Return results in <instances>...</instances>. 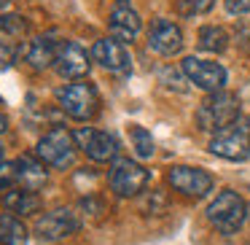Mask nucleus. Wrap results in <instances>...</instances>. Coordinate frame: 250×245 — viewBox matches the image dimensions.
<instances>
[{"instance_id": "1", "label": "nucleus", "mask_w": 250, "mask_h": 245, "mask_svg": "<svg viewBox=\"0 0 250 245\" xmlns=\"http://www.w3.org/2000/svg\"><path fill=\"white\" fill-rule=\"evenodd\" d=\"M237 119H239V97L234 92H226V89L207 94L196 108V127L202 132H212V135Z\"/></svg>"}, {"instance_id": "2", "label": "nucleus", "mask_w": 250, "mask_h": 245, "mask_svg": "<svg viewBox=\"0 0 250 245\" xmlns=\"http://www.w3.org/2000/svg\"><path fill=\"white\" fill-rule=\"evenodd\" d=\"M207 221L221 234H237L239 226L248 221V205L237 191L226 189L207 205Z\"/></svg>"}, {"instance_id": "3", "label": "nucleus", "mask_w": 250, "mask_h": 245, "mask_svg": "<svg viewBox=\"0 0 250 245\" xmlns=\"http://www.w3.org/2000/svg\"><path fill=\"white\" fill-rule=\"evenodd\" d=\"M210 151L229 162H245L250 156V121L237 119L229 127L218 130L210 140Z\"/></svg>"}, {"instance_id": "4", "label": "nucleus", "mask_w": 250, "mask_h": 245, "mask_svg": "<svg viewBox=\"0 0 250 245\" xmlns=\"http://www.w3.org/2000/svg\"><path fill=\"white\" fill-rule=\"evenodd\" d=\"M57 100H60V108L76 121H89V119H94L97 111H100V94H97V89L86 81L67 84L65 89L57 92Z\"/></svg>"}, {"instance_id": "5", "label": "nucleus", "mask_w": 250, "mask_h": 245, "mask_svg": "<svg viewBox=\"0 0 250 245\" xmlns=\"http://www.w3.org/2000/svg\"><path fill=\"white\" fill-rule=\"evenodd\" d=\"M76 135H70L67 130H62V127H57V130L46 132L43 137L38 140V148H35V154H38V159L43 164H49V167H57V170H65L73 164V159H76Z\"/></svg>"}, {"instance_id": "6", "label": "nucleus", "mask_w": 250, "mask_h": 245, "mask_svg": "<svg viewBox=\"0 0 250 245\" xmlns=\"http://www.w3.org/2000/svg\"><path fill=\"white\" fill-rule=\"evenodd\" d=\"M148 178H151L148 170L143 164H137L135 159H126V156L116 159L108 173V183L119 197H137L148 186Z\"/></svg>"}, {"instance_id": "7", "label": "nucleus", "mask_w": 250, "mask_h": 245, "mask_svg": "<svg viewBox=\"0 0 250 245\" xmlns=\"http://www.w3.org/2000/svg\"><path fill=\"white\" fill-rule=\"evenodd\" d=\"M183 73L194 87H199L202 92L215 94L226 87V67L210 60H199V57H186L183 60Z\"/></svg>"}, {"instance_id": "8", "label": "nucleus", "mask_w": 250, "mask_h": 245, "mask_svg": "<svg viewBox=\"0 0 250 245\" xmlns=\"http://www.w3.org/2000/svg\"><path fill=\"white\" fill-rule=\"evenodd\" d=\"M76 143L86 151V156L92 162H116L119 159V140L110 132L94 130V127H81L76 132Z\"/></svg>"}, {"instance_id": "9", "label": "nucleus", "mask_w": 250, "mask_h": 245, "mask_svg": "<svg viewBox=\"0 0 250 245\" xmlns=\"http://www.w3.org/2000/svg\"><path fill=\"white\" fill-rule=\"evenodd\" d=\"M167 180L175 191L186 197H205L212 191V175L207 170H199V167H186V164H178V167H169L167 173Z\"/></svg>"}, {"instance_id": "10", "label": "nucleus", "mask_w": 250, "mask_h": 245, "mask_svg": "<svg viewBox=\"0 0 250 245\" xmlns=\"http://www.w3.org/2000/svg\"><path fill=\"white\" fill-rule=\"evenodd\" d=\"M78 226H81V221H78V216L70 207H54V210H49L46 216L38 218L35 234L41 240H62V237L76 234Z\"/></svg>"}, {"instance_id": "11", "label": "nucleus", "mask_w": 250, "mask_h": 245, "mask_svg": "<svg viewBox=\"0 0 250 245\" xmlns=\"http://www.w3.org/2000/svg\"><path fill=\"white\" fill-rule=\"evenodd\" d=\"M108 27H110V38L121 41V44L135 41V35L143 27V19L137 14V8L132 6V0H116L113 8H110Z\"/></svg>"}, {"instance_id": "12", "label": "nucleus", "mask_w": 250, "mask_h": 245, "mask_svg": "<svg viewBox=\"0 0 250 245\" xmlns=\"http://www.w3.org/2000/svg\"><path fill=\"white\" fill-rule=\"evenodd\" d=\"M92 60L97 65H103L105 70L110 73H129L132 70V57L126 51V46L116 38H100L97 44L92 46Z\"/></svg>"}, {"instance_id": "13", "label": "nucleus", "mask_w": 250, "mask_h": 245, "mask_svg": "<svg viewBox=\"0 0 250 245\" xmlns=\"http://www.w3.org/2000/svg\"><path fill=\"white\" fill-rule=\"evenodd\" d=\"M57 73L62 78H70V81H78L89 73V54L76 44V41H62L60 49H57Z\"/></svg>"}, {"instance_id": "14", "label": "nucleus", "mask_w": 250, "mask_h": 245, "mask_svg": "<svg viewBox=\"0 0 250 245\" xmlns=\"http://www.w3.org/2000/svg\"><path fill=\"white\" fill-rule=\"evenodd\" d=\"M148 46L162 57H172L183 49V33L169 19H153L151 30H148Z\"/></svg>"}, {"instance_id": "15", "label": "nucleus", "mask_w": 250, "mask_h": 245, "mask_svg": "<svg viewBox=\"0 0 250 245\" xmlns=\"http://www.w3.org/2000/svg\"><path fill=\"white\" fill-rule=\"evenodd\" d=\"M17 173H19V186L27 189V191H38L41 186L49 180L46 164L41 162L38 156H30V154H24V156L17 159Z\"/></svg>"}, {"instance_id": "16", "label": "nucleus", "mask_w": 250, "mask_h": 245, "mask_svg": "<svg viewBox=\"0 0 250 245\" xmlns=\"http://www.w3.org/2000/svg\"><path fill=\"white\" fill-rule=\"evenodd\" d=\"M57 49H60V44H54L51 38H33L27 44L24 57H27V62L35 70H46V67H51L57 62Z\"/></svg>"}, {"instance_id": "17", "label": "nucleus", "mask_w": 250, "mask_h": 245, "mask_svg": "<svg viewBox=\"0 0 250 245\" xmlns=\"http://www.w3.org/2000/svg\"><path fill=\"white\" fill-rule=\"evenodd\" d=\"M3 207L8 213H22V216H27V213H35L41 207V200L35 191H27L22 186H17V189L3 194Z\"/></svg>"}, {"instance_id": "18", "label": "nucleus", "mask_w": 250, "mask_h": 245, "mask_svg": "<svg viewBox=\"0 0 250 245\" xmlns=\"http://www.w3.org/2000/svg\"><path fill=\"white\" fill-rule=\"evenodd\" d=\"M0 245H27V226L14 213L0 216Z\"/></svg>"}, {"instance_id": "19", "label": "nucleus", "mask_w": 250, "mask_h": 245, "mask_svg": "<svg viewBox=\"0 0 250 245\" xmlns=\"http://www.w3.org/2000/svg\"><path fill=\"white\" fill-rule=\"evenodd\" d=\"M196 44H199V49L218 54V51H223L229 46V33L223 27H218V24H205L199 30V35H196Z\"/></svg>"}, {"instance_id": "20", "label": "nucleus", "mask_w": 250, "mask_h": 245, "mask_svg": "<svg viewBox=\"0 0 250 245\" xmlns=\"http://www.w3.org/2000/svg\"><path fill=\"white\" fill-rule=\"evenodd\" d=\"M129 137H132V143H135V154L140 159L153 156V137H151L148 130H143L140 124H132L129 127Z\"/></svg>"}, {"instance_id": "21", "label": "nucleus", "mask_w": 250, "mask_h": 245, "mask_svg": "<svg viewBox=\"0 0 250 245\" xmlns=\"http://www.w3.org/2000/svg\"><path fill=\"white\" fill-rule=\"evenodd\" d=\"M215 6V0H175V11L180 17H199Z\"/></svg>"}, {"instance_id": "22", "label": "nucleus", "mask_w": 250, "mask_h": 245, "mask_svg": "<svg viewBox=\"0 0 250 245\" xmlns=\"http://www.w3.org/2000/svg\"><path fill=\"white\" fill-rule=\"evenodd\" d=\"M17 186H19L17 162H3V164H0V191L6 194V191L17 189Z\"/></svg>"}, {"instance_id": "23", "label": "nucleus", "mask_w": 250, "mask_h": 245, "mask_svg": "<svg viewBox=\"0 0 250 245\" xmlns=\"http://www.w3.org/2000/svg\"><path fill=\"white\" fill-rule=\"evenodd\" d=\"M0 30H6L11 35H22L27 33V22L19 14H6V17H0Z\"/></svg>"}, {"instance_id": "24", "label": "nucleus", "mask_w": 250, "mask_h": 245, "mask_svg": "<svg viewBox=\"0 0 250 245\" xmlns=\"http://www.w3.org/2000/svg\"><path fill=\"white\" fill-rule=\"evenodd\" d=\"M14 62V49L6 44V41H0V70H8Z\"/></svg>"}, {"instance_id": "25", "label": "nucleus", "mask_w": 250, "mask_h": 245, "mask_svg": "<svg viewBox=\"0 0 250 245\" xmlns=\"http://www.w3.org/2000/svg\"><path fill=\"white\" fill-rule=\"evenodd\" d=\"M229 14H250V0H226Z\"/></svg>"}, {"instance_id": "26", "label": "nucleus", "mask_w": 250, "mask_h": 245, "mask_svg": "<svg viewBox=\"0 0 250 245\" xmlns=\"http://www.w3.org/2000/svg\"><path fill=\"white\" fill-rule=\"evenodd\" d=\"M6 127H8V119L3 113H0V132H6Z\"/></svg>"}, {"instance_id": "27", "label": "nucleus", "mask_w": 250, "mask_h": 245, "mask_svg": "<svg viewBox=\"0 0 250 245\" xmlns=\"http://www.w3.org/2000/svg\"><path fill=\"white\" fill-rule=\"evenodd\" d=\"M8 3H11V0H0V6H8Z\"/></svg>"}, {"instance_id": "28", "label": "nucleus", "mask_w": 250, "mask_h": 245, "mask_svg": "<svg viewBox=\"0 0 250 245\" xmlns=\"http://www.w3.org/2000/svg\"><path fill=\"white\" fill-rule=\"evenodd\" d=\"M0 164H3V148H0Z\"/></svg>"}, {"instance_id": "29", "label": "nucleus", "mask_w": 250, "mask_h": 245, "mask_svg": "<svg viewBox=\"0 0 250 245\" xmlns=\"http://www.w3.org/2000/svg\"><path fill=\"white\" fill-rule=\"evenodd\" d=\"M248 221H250V205H248Z\"/></svg>"}, {"instance_id": "30", "label": "nucleus", "mask_w": 250, "mask_h": 245, "mask_svg": "<svg viewBox=\"0 0 250 245\" xmlns=\"http://www.w3.org/2000/svg\"><path fill=\"white\" fill-rule=\"evenodd\" d=\"M248 245H250V243H248Z\"/></svg>"}]
</instances>
